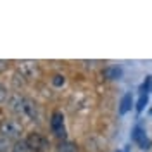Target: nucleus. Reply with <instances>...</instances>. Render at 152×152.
<instances>
[{"label": "nucleus", "mask_w": 152, "mask_h": 152, "mask_svg": "<svg viewBox=\"0 0 152 152\" xmlns=\"http://www.w3.org/2000/svg\"><path fill=\"white\" fill-rule=\"evenodd\" d=\"M149 114H151V116H152V107H151V109H149Z\"/></svg>", "instance_id": "obj_16"}, {"label": "nucleus", "mask_w": 152, "mask_h": 152, "mask_svg": "<svg viewBox=\"0 0 152 152\" xmlns=\"http://www.w3.org/2000/svg\"><path fill=\"white\" fill-rule=\"evenodd\" d=\"M23 133V124L19 123L18 119H12V118H5L2 119L0 123V135L7 140H18Z\"/></svg>", "instance_id": "obj_1"}, {"label": "nucleus", "mask_w": 152, "mask_h": 152, "mask_svg": "<svg viewBox=\"0 0 152 152\" xmlns=\"http://www.w3.org/2000/svg\"><path fill=\"white\" fill-rule=\"evenodd\" d=\"M18 71L23 78L31 80V78H35V75L38 73V64L35 61H21L18 64Z\"/></svg>", "instance_id": "obj_4"}, {"label": "nucleus", "mask_w": 152, "mask_h": 152, "mask_svg": "<svg viewBox=\"0 0 152 152\" xmlns=\"http://www.w3.org/2000/svg\"><path fill=\"white\" fill-rule=\"evenodd\" d=\"M50 128H52V132L56 133L57 137H64V116H62V113L56 111V113L52 114Z\"/></svg>", "instance_id": "obj_6"}, {"label": "nucleus", "mask_w": 152, "mask_h": 152, "mask_svg": "<svg viewBox=\"0 0 152 152\" xmlns=\"http://www.w3.org/2000/svg\"><path fill=\"white\" fill-rule=\"evenodd\" d=\"M5 99H7V90H5V86L0 83V104H2Z\"/></svg>", "instance_id": "obj_14"}, {"label": "nucleus", "mask_w": 152, "mask_h": 152, "mask_svg": "<svg viewBox=\"0 0 152 152\" xmlns=\"http://www.w3.org/2000/svg\"><path fill=\"white\" fill-rule=\"evenodd\" d=\"M147 100H149V95L147 94H140V99H138V102H137V111L138 113H142L143 107L147 105Z\"/></svg>", "instance_id": "obj_9"}, {"label": "nucleus", "mask_w": 152, "mask_h": 152, "mask_svg": "<svg viewBox=\"0 0 152 152\" xmlns=\"http://www.w3.org/2000/svg\"><path fill=\"white\" fill-rule=\"evenodd\" d=\"M132 138H133V142H137L140 145L142 151H149V149H151V140L147 138L145 132H143L140 126H135V130H133V133H132Z\"/></svg>", "instance_id": "obj_5"}, {"label": "nucleus", "mask_w": 152, "mask_h": 152, "mask_svg": "<svg viewBox=\"0 0 152 152\" xmlns=\"http://www.w3.org/2000/svg\"><path fill=\"white\" fill-rule=\"evenodd\" d=\"M132 104H133L132 94H126L123 99H121V104H119V114H121V116H124V114L132 109Z\"/></svg>", "instance_id": "obj_7"}, {"label": "nucleus", "mask_w": 152, "mask_h": 152, "mask_svg": "<svg viewBox=\"0 0 152 152\" xmlns=\"http://www.w3.org/2000/svg\"><path fill=\"white\" fill-rule=\"evenodd\" d=\"M14 152H28L26 142L24 140H18V142L14 143Z\"/></svg>", "instance_id": "obj_12"}, {"label": "nucleus", "mask_w": 152, "mask_h": 152, "mask_svg": "<svg viewBox=\"0 0 152 152\" xmlns=\"http://www.w3.org/2000/svg\"><path fill=\"white\" fill-rule=\"evenodd\" d=\"M151 90H152V76H147L145 81L142 83V86H140V92L142 94H149Z\"/></svg>", "instance_id": "obj_10"}, {"label": "nucleus", "mask_w": 152, "mask_h": 152, "mask_svg": "<svg viewBox=\"0 0 152 152\" xmlns=\"http://www.w3.org/2000/svg\"><path fill=\"white\" fill-rule=\"evenodd\" d=\"M24 142H26V147H28L29 152H45L48 149L47 137H43L42 133H37V132L29 133L24 138Z\"/></svg>", "instance_id": "obj_2"}, {"label": "nucleus", "mask_w": 152, "mask_h": 152, "mask_svg": "<svg viewBox=\"0 0 152 152\" xmlns=\"http://www.w3.org/2000/svg\"><path fill=\"white\" fill-rule=\"evenodd\" d=\"M105 78H109V80H116V78H119L121 76V69L119 67H107L104 71Z\"/></svg>", "instance_id": "obj_8"}, {"label": "nucleus", "mask_w": 152, "mask_h": 152, "mask_svg": "<svg viewBox=\"0 0 152 152\" xmlns=\"http://www.w3.org/2000/svg\"><path fill=\"white\" fill-rule=\"evenodd\" d=\"M19 116L28 119V121H35L38 119V107L37 104L28 99V97H23V104H21V111H19Z\"/></svg>", "instance_id": "obj_3"}, {"label": "nucleus", "mask_w": 152, "mask_h": 152, "mask_svg": "<svg viewBox=\"0 0 152 152\" xmlns=\"http://www.w3.org/2000/svg\"><path fill=\"white\" fill-rule=\"evenodd\" d=\"M59 152H78V147L71 142H64V143H61V151Z\"/></svg>", "instance_id": "obj_11"}, {"label": "nucleus", "mask_w": 152, "mask_h": 152, "mask_svg": "<svg viewBox=\"0 0 152 152\" xmlns=\"http://www.w3.org/2000/svg\"><path fill=\"white\" fill-rule=\"evenodd\" d=\"M124 152H130V147H126V149H124Z\"/></svg>", "instance_id": "obj_15"}, {"label": "nucleus", "mask_w": 152, "mask_h": 152, "mask_svg": "<svg viewBox=\"0 0 152 152\" xmlns=\"http://www.w3.org/2000/svg\"><path fill=\"white\" fill-rule=\"evenodd\" d=\"M64 81H66V80H64V76H61V75L54 76V80H52V83H54L56 86H62V85H64Z\"/></svg>", "instance_id": "obj_13"}]
</instances>
